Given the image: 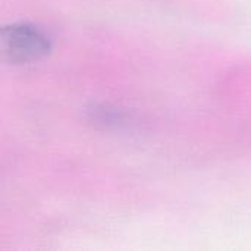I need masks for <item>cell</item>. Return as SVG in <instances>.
Returning a JSON list of instances; mask_svg holds the SVG:
<instances>
[{"instance_id":"1","label":"cell","mask_w":251,"mask_h":251,"mask_svg":"<svg viewBox=\"0 0 251 251\" xmlns=\"http://www.w3.org/2000/svg\"><path fill=\"white\" fill-rule=\"evenodd\" d=\"M50 38L38 26L26 22L10 24L1 31L3 54L13 63H32L49 54Z\"/></svg>"}]
</instances>
